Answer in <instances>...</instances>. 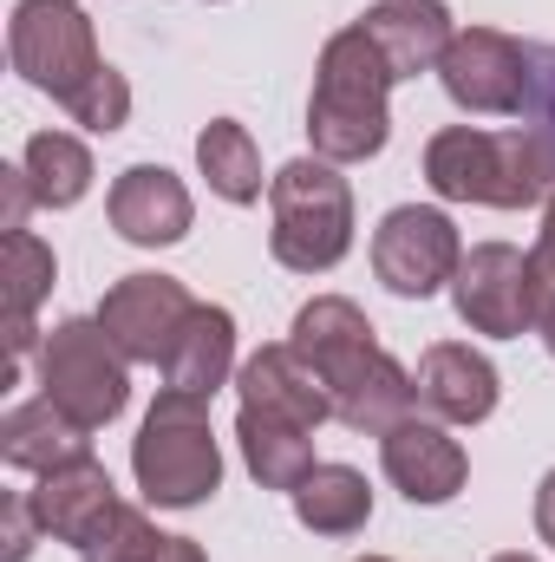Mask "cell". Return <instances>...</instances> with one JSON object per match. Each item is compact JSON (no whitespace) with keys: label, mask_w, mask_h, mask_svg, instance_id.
Instances as JSON below:
<instances>
[{"label":"cell","mask_w":555,"mask_h":562,"mask_svg":"<svg viewBox=\"0 0 555 562\" xmlns=\"http://www.w3.org/2000/svg\"><path fill=\"white\" fill-rule=\"evenodd\" d=\"M0 458H7L13 471L46 477V471H66V464H79V458H92V431L72 425L53 400H26V406H13V413L0 419Z\"/></svg>","instance_id":"cell-19"},{"label":"cell","mask_w":555,"mask_h":562,"mask_svg":"<svg viewBox=\"0 0 555 562\" xmlns=\"http://www.w3.org/2000/svg\"><path fill=\"white\" fill-rule=\"evenodd\" d=\"M53 276H59L53 249H46L33 229H13L7 249H0V307H7V314H33V307L53 294Z\"/></svg>","instance_id":"cell-24"},{"label":"cell","mask_w":555,"mask_h":562,"mask_svg":"<svg viewBox=\"0 0 555 562\" xmlns=\"http://www.w3.org/2000/svg\"><path fill=\"white\" fill-rule=\"evenodd\" d=\"M66 112H72V125H86V132H99V138L125 132V119H132V86H125V72H118V66H99V72L66 99Z\"/></svg>","instance_id":"cell-25"},{"label":"cell","mask_w":555,"mask_h":562,"mask_svg":"<svg viewBox=\"0 0 555 562\" xmlns=\"http://www.w3.org/2000/svg\"><path fill=\"white\" fill-rule=\"evenodd\" d=\"M287 340L320 367V380H327V393H333V419L347 425V431L386 438L393 425L412 419V406H418L412 373L373 340V321H366L347 294H314V301L294 314Z\"/></svg>","instance_id":"cell-1"},{"label":"cell","mask_w":555,"mask_h":562,"mask_svg":"<svg viewBox=\"0 0 555 562\" xmlns=\"http://www.w3.org/2000/svg\"><path fill=\"white\" fill-rule=\"evenodd\" d=\"M236 438H242V464H249V477L262 484V491H301V477L314 471V431L307 425H287L275 413H256V406H242L236 413Z\"/></svg>","instance_id":"cell-20"},{"label":"cell","mask_w":555,"mask_h":562,"mask_svg":"<svg viewBox=\"0 0 555 562\" xmlns=\"http://www.w3.org/2000/svg\"><path fill=\"white\" fill-rule=\"evenodd\" d=\"M360 26L380 40V53L393 59V72H399V79L438 72V59H444V53H451V40H457L451 13H444L438 0H380Z\"/></svg>","instance_id":"cell-18"},{"label":"cell","mask_w":555,"mask_h":562,"mask_svg":"<svg viewBox=\"0 0 555 562\" xmlns=\"http://www.w3.org/2000/svg\"><path fill=\"white\" fill-rule=\"evenodd\" d=\"M536 537L555 550V471L543 477V491H536Z\"/></svg>","instance_id":"cell-31"},{"label":"cell","mask_w":555,"mask_h":562,"mask_svg":"<svg viewBox=\"0 0 555 562\" xmlns=\"http://www.w3.org/2000/svg\"><path fill=\"white\" fill-rule=\"evenodd\" d=\"M360 562H393V557H360Z\"/></svg>","instance_id":"cell-35"},{"label":"cell","mask_w":555,"mask_h":562,"mask_svg":"<svg viewBox=\"0 0 555 562\" xmlns=\"http://www.w3.org/2000/svg\"><path fill=\"white\" fill-rule=\"evenodd\" d=\"M7 53H13V72L33 92H53L59 105L105 66L79 0H20L7 20Z\"/></svg>","instance_id":"cell-7"},{"label":"cell","mask_w":555,"mask_h":562,"mask_svg":"<svg viewBox=\"0 0 555 562\" xmlns=\"http://www.w3.org/2000/svg\"><path fill=\"white\" fill-rule=\"evenodd\" d=\"M269 249L294 276H327L353 249V190L327 157H294L269 177Z\"/></svg>","instance_id":"cell-5"},{"label":"cell","mask_w":555,"mask_h":562,"mask_svg":"<svg viewBox=\"0 0 555 562\" xmlns=\"http://www.w3.org/2000/svg\"><path fill=\"white\" fill-rule=\"evenodd\" d=\"M132 471H138L144 504L157 510H196L223 491V451L209 431V400L163 386L157 406L144 413V431L132 445Z\"/></svg>","instance_id":"cell-4"},{"label":"cell","mask_w":555,"mask_h":562,"mask_svg":"<svg viewBox=\"0 0 555 562\" xmlns=\"http://www.w3.org/2000/svg\"><path fill=\"white\" fill-rule=\"evenodd\" d=\"M457 262H464V243H457V223L444 210L399 203L373 229V276L386 281L393 294H406V301H424V294L451 288Z\"/></svg>","instance_id":"cell-10"},{"label":"cell","mask_w":555,"mask_h":562,"mask_svg":"<svg viewBox=\"0 0 555 562\" xmlns=\"http://www.w3.org/2000/svg\"><path fill=\"white\" fill-rule=\"evenodd\" d=\"M33 537H46L39 530V517H33V497L26 491H13V497H0V562H26L33 557Z\"/></svg>","instance_id":"cell-28"},{"label":"cell","mask_w":555,"mask_h":562,"mask_svg":"<svg viewBox=\"0 0 555 562\" xmlns=\"http://www.w3.org/2000/svg\"><path fill=\"white\" fill-rule=\"evenodd\" d=\"M451 301H457V321H464L471 334H490V340L536 334L530 256L510 249V243H477V249H464V262H457V276H451Z\"/></svg>","instance_id":"cell-9"},{"label":"cell","mask_w":555,"mask_h":562,"mask_svg":"<svg viewBox=\"0 0 555 562\" xmlns=\"http://www.w3.org/2000/svg\"><path fill=\"white\" fill-rule=\"evenodd\" d=\"M20 164H26V183H33L39 210H72L92 190V150L72 132H33Z\"/></svg>","instance_id":"cell-23"},{"label":"cell","mask_w":555,"mask_h":562,"mask_svg":"<svg viewBox=\"0 0 555 562\" xmlns=\"http://www.w3.org/2000/svg\"><path fill=\"white\" fill-rule=\"evenodd\" d=\"M0 196H7V216H0V223H7V236H13V229H26V210L39 203V196H33V183H26V164H7V170H0Z\"/></svg>","instance_id":"cell-30"},{"label":"cell","mask_w":555,"mask_h":562,"mask_svg":"<svg viewBox=\"0 0 555 562\" xmlns=\"http://www.w3.org/2000/svg\"><path fill=\"white\" fill-rule=\"evenodd\" d=\"M157 543H163V530H157L144 510L118 504V510L99 524V537L79 550V562H150L157 557Z\"/></svg>","instance_id":"cell-26"},{"label":"cell","mask_w":555,"mask_h":562,"mask_svg":"<svg viewBox=\"0 0 555 562\" xmlns=\"http://www.w3.org/2000/svg\"><path fill=\"white\" fill-rule=\"evenodd\" d=\"M530 281H536V334L555 321V190H550V210H543V236L530 249Z\"/></svg>","instance_id":"cell-27"},{"label":"cell","mask_w":555,"mask_h":562,"mask_svg":"<svg viewBox=\"0 0 555 562\" xmlns=\"http://www.w3.org/2000/svg\"><path fill=\"white\" fill-rule=\"evenodd\" d=\"M105 210H112V229H118L125 243H138V249H170V243H183V236H190V216H196L183 177L163 170V164H132V170H118Z\"/></svg>","instance_id":"cell-15"},{"label":"cell","mask_w":555,"mask_h":562,"mask_svg":"<svg viewBox=\"0 0 555 562\" xmlns=\"http://www.w3.org/2000/svg\"><path fill=\"white\" fill-rule=\"evenodd\" d=\"M424 183L444 203L484 210H536L555 190V157L536 132H477L451 125L424 144Z\"/></svg>","instance_id":"cell-3"},{"label":"cell","mask_w":555,"mask_h":562,"mask_svg":"<svg viewBox=\"0 0 555 562\" xmlns=\"http://www.w3.org/2000/svg\"><path fill=\"white\" fill-rule=\"evenodd\" d=\"M380 464H386V477H393V491H399L406 504H451V497L464 491V477H471L464 445H457L438 419L393 425V431L380 438Z\"/></svg>","instance_id":"cell-12"},{"label":"cell","mask_w":555,"mask_h":562,"mask_svg":"<svg viewBox=\"0 0 555 562\" xmlns=\"http://www.w3.org/2000/svg\"><path fill=\"white\" fill-rule=\"evenodd\" d=\"M26 497H33L39 530H46L53 543H72V550H86V543L99 537V524L118 510L112 471H105L99 458H79V464H66V471H46Z\"/></svg>","instance_id":"cell-16"},{"label":"cell","mask_w":555,"mask_h":562,"mask_svg":"<svg viewBox=\"0 0 555 562\" xmlns=\"http://www.w3.org/2000/svg\"><path fill=\"white\" fill-rule=\"evenodd\" d=\"M418 406L431 413L438 425H484L497 413V367L477 353V347H464V340H438V347H424L418 353Z\"/></svg>","instance_id":"cell-14"},{"label":"cell","mask_w":555,"mask_h":562,"mask_svg":"<svg viewBox=\"0 0 555 562\" xmlns=\"http://www.w3.org/2000/svg\"><path fill=\"white\" fill-rule=\"evenodd\" d=\"M229 373H236V314L196 301L190 321H183V334L163 353V386L209 400L216 386H229Z\"/></svg>","instance_id":"cell-17"},{"label":"cell","mask_w":555,"mask_h":562,"mask_svg":"<svg viewBox=\"0 0 555 562\" xmlns=\"http://www.w3.org/2000/svg\"><path fill=\"white\" fill-rule=\"evenodd\" d=\"M236 393H242V406L275 413L287 425H307V431H320V425L333 419V393H327L320 367L294 340H275V347L249 353L242 373H236Z\"/></svg>","instance_id":"cell-13"},{"label":"cell","mask_w":555,"mask_h":562,"mask_svg":"<svg viewBox=\"0 0 555 562\" xmlns=\"http://www.w3.org/2000/svg\"><path fill=\"white\" fill-rule=\"evenodd\" d=\"M190 288L177 276H125L105 288V301H99V327L112 334V347L132 360V367H163V353H170V340L183 334V321H190Z\"/></svg>","instance_id":"cell-11"},{"label":"cell","mask_w":555,"mask_h":562,"mask_svg":"<svg viewBox=\"0 0 555 562\" xmlns=\"http://www.w3.org/2000/svg\"><path fill=\"white\" fill-rule=\"evenodd\" d=\"M196 170L209 177V190L223 203H256L262 196V150L249 138V125H236V119H209L196 132Z\"/></svg>","instance_id":"cell-22"},{"label":"cell","mask_w":555,"mask_h":562,"mask_svg":"<svg viewBox=\"0 0 555 562\" xmlns=\"http://www.w3.org/2000/svg\"><path fill=\"white\" fill-rule=\"evenodd\" d=\"M39 400H53L59 413L86 431H105V425L125 413L132 400V360L112 347V334L99 327V314L86 321H59L46 340H39Z\"/></svg>","instance_id":"cell-6"},{"label":"cell","mask_w":555,"mask_h":562,"mask_svg":"<svg viewBox=\"0 0 555 562\" xmlns=\"http://www.w3.org/2000/svg\"><path fill=\"white\" fill-rule=\"evenodd\" d=\"M150 562H209V557H203V550H196L190 537H163V543H157V557H150Z\"/></svg>","instance_id":"cell-32"},{"label":"cell","mask_w":555,"mask_h":562,"mask_svg":"<svg viewBox=\"0 0 555 562\" xmlns=\"http://www.w3.org/2000/svg\"><path fill=\"white\" fill-rule=\"evenodd\" d=\"M543 347H550V360H555V321H550V327H543Z\"/></svg>","instance_id":"cell-34"},{"label":"cell","mask_w":555,"mask_h":562,"mask_svg":"<svg viewBox=\"0 0 555 562\" xmlns=\"http://www.w3.org/2000/svg\"><path fill=\"white\" fill-rule=\"evenodd\" d=\"M438 79H444L457 112H471V119H517L530 105V92H536V53H523L497 26H464L451 40V53L438 59Z\"/></svg>","instance_id":"cell-8"},{"label":"cell","mask_w":555,"mask_h":562,"mask_svg":"<svg viewBox=\"0 0 555 562\" xmlns=\"http://www.w3.org/2000/svg\"><path fill=\"white\" fill-rule=\"evenodd\" d=\"M530 105H536V138L550 144V157H555V46H543L536 53V92H530Z\"/></svg>","instance_id":"cell-29"},{"label":"cell","mask_w":555,"mask_h":562,"mask_svg":"<svg viewBox=\"0 0 555 562\" xmlns=\"http://www.w3.org/2000/svg\"><path fill=\"white\" fill-rule=\"evenodd\" d=\"M490 562H536V557H523V550H503V557H490Z\"/></svg>","instance_id":"cell-33"},{"label":"cell","mask_w":555,"mask_h":562,"mask_svg":"<svg viewBox=\"0 0 555 562\" xmlns=\"http://www.w3.org/2000/svg\"><path fill=\"white\" fill-rule=\"evenodd\" d=\"M294 517L314 537H360L373 517V484L353 464H314L294 491Z\"/></svg>","instance_id":"cell-21"},{"label":"cell","mask_w":555,"mask_h":562,"mask_svg":"<svg viewBox=\"0 0 555 562\" xmlns=\"http://www.w3.org/2000/svg\"><path fill=\"white\" fill-rule=\"evenodd\" d=\"M393 86H399V72L380 53V40L360 20L340 26L320 46V66H314V99H307L314 157H327V164H366V157H380L386 138H393V119H386V92Z\"/></svg>","instance_id":"cell-2"}]
</instances>
